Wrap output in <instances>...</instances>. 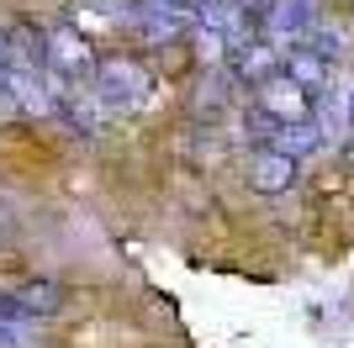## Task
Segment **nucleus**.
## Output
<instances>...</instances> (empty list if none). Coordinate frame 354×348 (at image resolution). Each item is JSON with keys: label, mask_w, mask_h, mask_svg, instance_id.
I'll return each mask as SVG.
<instances>
[{"label": "nucleus", "mask_w": 354, "mask_h": 348, "mask_svg": "<svg viewBox=\"0 0 354 348\" xmlns=\"http://www.w3.org/2000/svg\"><path fill=\"white\" fill-rule=\"evenodd\" d=\"M143 90H148V74L138 58L117 53V58H101L95 64V95H101L111 111H127V106L143 101Z\"/></svg>", "instance_id": "f257e3e1"}, {"label": "nucleus", "mask_w": 354, "mask_h": 348, "mask_svg": "<svg viewBox=\"0 0 354 348\" xmlns=\"http://www.w3.org/2000/svg\"><path fill=\"white\" fill-rule=\"evenodd\" d=\"M48 48V74H64V79H80V74L95 64V48H90V37L74 21H59V27L43 37Z\"/></svg>", "instance_id": "f03ea898"}, {"label": "nucleus", "mask_w": 354, "mask_h": 348, "mask_svg": "<svg viewBox=\"0 0 354 348\" xmlns=\"http://www.w3.org/2000/svg\"><path fill=\"white\" fill-rule=\"evenodd\" d=\"M59 285H27L16 296H0V322H27V317H53L59 311Z\"/></svg>", "instance_id": "7ed1b4c3"}, {"label": "nucleus", "mask_w": 354, "mask_h": 348, "mask_svg": "<svg viewBox=\"0 0 354 348\" xmlns=\"http://www.w3.org/2000/svg\"><path fill=\"white\" fill-rule=\"evenodd\" d=\"M259 190H281L286 180H291V159H281V153H259L254 159V174H249Z\"/></svg>", "instance_id": "20e7f679"}, {"label": "nucleus", "mask_w": 354, "mask_h": 348, "mask_svg": "<svg viewBox=\"0 0 354 348\" xmlns=\"http://www.w3.org/2000/svg\"><path fill=\"white\" fill-rule=\"evenodd\" d=\"M0 348H16V333H11V327H0Z\"/></svg>", "instance_id": "39448f33"}]
</instances>
